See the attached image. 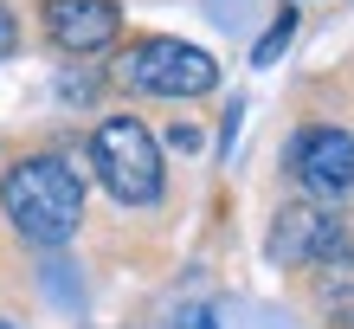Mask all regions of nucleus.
<instances>
[{
  "label": "nucleus",
  "mask_w": 354,
  "mask_h": 329,
  "mask_svg": "<svg viewBox=\"0 0 354 329\" xmlns=\"http://www.w3.org/2000/svg\"><path fill=\"white\" fill-rule=\"evenodd\" d=\"M348 239H354V226L335 207H283L277 226H270V239H264V252H270V265H322Z\"/></svg>",
  "instance_id": "4"
},
{
  "label": "nucleus",
  "mask_w": 354,
  "mask_h": 329,
  "mask_svg": "<svg viewBox=\"0 0 354 329\" xmlns=\"http://www.w3.org/2000/svg\"><path fill=\"white\" fill-rule=\"evenodd\" d=\"M290 175L303 181L316 200H335L354 188V136L335 130V123H316L290 142Z\"/></svg>",
  "instance_id": "5"
},
{
  "label": "nucleus",
  "mask_w": 354,
  "mask_h": 329,
  "mask_svg": "<svg viewBox=\"0 0 354 329\" xmlns=\"http://www.w3.org/2000/svg\"><path fill=\"white\" fill-rule=\"evenodd\" d=\"M290 33H297V13L283 7V13H277V26H270V33L258 39V52H252V65H270V58H277V52L290 46Z\"/></svg>",
  "instance_id": "8"
},
{
  "label": "nucleus",
  "mask_w": 354,
  "mask_h": 329,
  "mask_svg": "<svg viewBox=\"0 0 354 329\" xmlns=\"http://www.w3.org/2000/svg\"><path fill=\"white\" fill-rule=\"evenodd\" d=\"M0 329H7V323H0Z\"/></svg>",
  "instance_id": "12"
},
{
  "label": "nucleus",
  "mask_w": 354,
  "mask_h": 329,
  "mask_svg": "<svg viewBox=\"0 0 354 329\" xmlns=\"http://www.w3.org/2000/svg\"><path fill=\"white\" fill-rule=\"evenodd\" d=\"M342 329H354V317H342Z\"/></svg>",
  "instance_id": "11"
},
{
  "label": "nucleus",
  "mask_w": 354,
  "mask_h": 329,
  "mask_svg": "<svg viewBox=\"0 0 354 329\" xmlns=\"http://www.w3.org/2000/svg\"><path fill=\"white\" fill-rule=\"evenodd\" d=\"M19 52V19H13V7H0V58H13Z\"/></svg>",
  "instance_id": "9"
},
{
  "label": "nucleus",
  "mask_w": 354,
  "mask_h": 329,
  "mask_svg": "<svg viewBox=\"0 0 354 329\" xmlns=\"http://www.w3.org/2000/svg\"><path fill=\"white\" fill-rule=\"evenodd\" d=\"M39 26H46V39L58 52L91 58L103 46H116L122 7H116V0H46V7H39Z\"/></svg>",
  "instance_id": "6"
},
{
  "label": "nucleus",
  "mask_w": 354,
  "mask_h": 329,
  "mask_svg": "<svg viewBox=\"0 0 354 329\" xmlns=\"http://www.w3.org/2000/svg\"><path fill=\"white\" fill-rule=\"evenodd\" d=\"M180 329H213V317H206V310H187V317H180Z\"/></svg>",
  "instance_id": "10"
},
{
  "label": "nucleus",
  "mask_w": 354,
  "mask_h": 329,
  "mask_svg": "<svg viewBox=\"0 0 354 329\" xmlns=\"http://www.w3.org/2000/svg\"><path fill=\"white\" fill-rule=\"evenodd\" d=\"M116 78L142 97H206L219 85V58L187 39H136L116 58Z\"/></svg>",
  "instance_id": "2"
},
{
  "label": "nucleus",
  "mask_w": 354,
  "mask_h": 329,
  "mask_svg": "<svg viewBox=\"0 0 354 329\" xmlns=\"http://www.w3.org/2000/svg\"><path fill=\"white\" fill-rule=\"evenodd\" d=\"M316 297H322V303H328L335 317H354V252H348V245H342L335 258H322Z\"/></svg>",
  "instance_id": "7"
},
{
  "label": "nucleus",
  "mask_w": 354,
  "mask_h": 329,
  "mask_svg": "<svg viewBox=\"0 0 354 329\" xmlns=\"http://www.w3.org/2000/svg\"><path fill=\"white\" fill-rule=\"evenodd\" d=\"M0 207L32 245H65L84 220V181L65 155H26L0 181Z\"/></svg>",
  "instance_id": "1"
},
{
  "label": "nucleus",
  "mask_w": 354,
  "mask_h": 329,
  "mask_svg": "<svg viewBox=\"0 0 354 329\" xmlns=\"http://www.w3.org/2000/svg\"><path fill=\"white\" fill-rule=\"evenodd\" d=\"M91 161H97L103 188H110L122 207H149V200H161V149H155V136L142 130L136 116H110V123H97V136H91Z\"/></svg>",
  "instance_id": "3"
}]
</instances>
